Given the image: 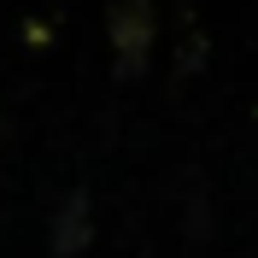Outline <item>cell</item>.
I'll return each mask as SVG.
<instances>
[{
    "instance_id": "cell-1",
    "label": "cell",
    "mask_w": 258,
    "mask_h": 258,
    "mask_svg": "<svg viewBox=\"0 0 258 258\" xmlns=\"http://www.w3.org/2000/svg\"><path fill=\"white\" fill-rule=\"evenodd\" d=\"M112 41H117L123 71H141L147 41H153V6H147V0H117L112 6Z\"/></svg>"
},
{
    "instance_id": "cell-2",
    "label": "cell",
    "mask_w": 258,
    "mask_h": 258,
    "mask_svg": "<svg viewBox=\"0 0 258 258\" xmlns=\"http://www.w3.org/2000/svg\"><path fill=\"white\" fill-rule=\"evenodd\" d=\"M82 246H88V200L71 194L59 206V217H53V252L71 258V252H82Z\"/></svg>"
}]
</instances>
